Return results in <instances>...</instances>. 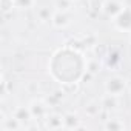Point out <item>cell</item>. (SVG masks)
Listing matches in <instances>:
<instances>
[{
    "label": "cell",
    "mask_w": 131,
    "mask_h": 131,
    "mask_svg": "<svg viewBox=\"0 0 131 131\" xmlns=\"http://www.w3.org/2000/svg\"><path fill=\"white\" fill-rule=\"evenodd\" d=\"M102 110H103V108H102L100 102H90V103L85 105V114H86L88 117H97Z\"/></svg>",
    "instance_id": "cell-13"
},
{
    "label": "cell",
    "mask_w": 131,
    "mask_h": 131,
    "mask_svg": "<svg viewBox=\"0 0 131 131\" xmlns=\"http://www.w3.org/2000/svg\"><path fill=\"white\" fill-rule=\"evenodd\" d=\"M45 128L48 129H62L63 128V116L57 113H49L45 117Z\"/></svg>",
    "instance_id": "cell-8"
},
{
    "label": "cell",
    "mask_w": 131,
    "mask_h": 131,
    "mask_svg": "<svg viewBox=\"0 0 131 131\" xmlns=\"http://www.w3.org/2000/svg\"><path fill=\"white\" fill-rule=\"evenodd\" d=\"M73 3L74 2H71V0H54V9L70 13L73 8Z\"/></svg>",
    "instance_id": "cell-16"
},
{
    "label": "cell",
    "mask_w": 131,
    "mask_h": 131,
    "mask_svg": "<svg viewBox=\"0 0 131 131\" xmlns=\"http://www.w3.org/2000/svg\"><path fill=\"white\" fill-rule=\"evenodd\" d=\"M71 2H76V0H71Z\"/></svg>",
    "instance_id": "cell-18"
},
{
    "label": "cell",
    "mask_w": 131,
    "mask_h": 131,
    "mask_svg": "<svg viewBox=\"0 0 131 131\" xmlns=\"http://www.w3.org/2000/svg\"><path fill=\"white\" fill-rule=\"evenodd\" d=\"M114 26L119 31L131 32V8H123V11L114 17Z\"/></svg>",
    "instance_id": "cell-2"
},
{
    "label": "cell",
    "mask_w": 131,
    "mask_h": 131,
    "mask_svg": "<svg viewBox=\"0 0 131 131\" xmlns=\"http://www.w3.org/2000/svg\"><path fill=\"white\" fill-rule=\"evenodd\" d=\"M128 83H129V86H131V76H129V79H128Z\"/></svg>",
    "instance_id": "cell-17"
},
{
    "label": "cell",
    "mask_w": 131,
    "mask_h": 131,
    "mask_svg": "<svg viewBox=\"0 0 131 131\" xmlns=\"http://www.w3.org/2000/svg\"><path fill=\"white\" fill-rule=\"evenodd\" d=\"M52 26L57 28V29H63V28H67L71 25V16L68 13H65V11H54V16H52V20H51Z\"/></svg>",
    "instance_id": "cell-5"
},
{
    "label": "cell",
    "mask_w": 131,
    "mask_h": 131,
    "mask_svg": "<svg viewBox=\"0 0 131 131\" xmlns=\"http://www.w3.org/2000/svg\"><path fill=\"white\" fill-rule=\"evenodd\" d=\"M85 68H86L88 73H91L93 76H96V74H99V71H100V68H102V65H100V62H99L97 59H90V60H86Z\"/></svg>",
    "instance_id": "cell-15"
},
{
    "label": "cell",
    "mask_w": 131,
    "mask_h": 131,
    "mask_svg": "<svg viewBox=\"0 0 131 131\" xmlns=\"http://www.w3.org/2000/svg\"><path fill=\"white\" fill-rule=\"evenodd\" d=\"M36 6V0H11V8L20 9V11H26Z\"/></svg>",
    "instance_id": "cell-12"
},
{
    "label": "cell",
    "mask_w": 131,
    "mask_h": 131,
    "mask_svg": "<svg viewBox=\"0 0 131 131\" xmlns=\"http://www.w3.org/2000/svg\"><path fill=\"white\" fill-rule=\"evenodd\" d=\"M29 110H31V114L34 119L45 120V117L49 114V103L42 100V99H37V100H32L29 103Z\"/></svg>",
    "instance_id": "cell-3"
},
{
    "label": "cell",
    "mask_w": 131,
    "mask_h": 131,
    "mask_svg": "<svg viewBox=\"0 0 131 131\" xmlns=\"http://www.w3.org/2000/svg\"><path fill=\"white\" fill-rule=\"evenodd\" d=\"M99 102H100L102 108L106 110V111H114V110L119 108V97L117 96H113V94H108V93Z\"/></svg>",
    "instance_id": "cell-10"
},
{
    "label": "cell",
    "mask_w": 131,
    "mask_h": 131,
    "mask_svg": "<svg viewBox=\"0 0 131 131\" xmlns=\"http://www.w3.org/2000/svg\"><path fill=\"white\" fill-rule=\"evenodd\" d=\"M103 128L110 129V131H120V129H125L126 126H125L123 120H120V119H108L103 123Z\"/></svg>",
    "instance_id": "cell-14"
},
{
    "label": "cell",
    "mask_w": 131,
    "mask_h": 131,
    "mask_svg": "<svg viewBox=\"0 0 131 131\" xmlns=\"http://www.w3.org/2000/svg\"><path fill=\"white\" fill-rule=\"evenodd\" d=\"M54 11H56V9H54ZM54 11H51L48 6H42V8H39L37 13H36L37 20L42 22V23H48V22H51V20H52V16H54Z\"/></svg>",
    "instance_id": "cell-11"
},
{
    "label": "cell",
    "mask_w": 131,
    "mask_h": 131,
    "mask_svg": "<svg viewBox=\"0 0 131 131\" xmlns=\"http://www.w3.org/2000/svg\"><path fill=\"white\" fill-rule=\"evenodd\" d=\"M128 85L129 83H128V80L125 77H122V76H113V77L106 79V82H105V93L120 97L128 90Z\"/></svg>",
    "instance_id": "cell-1"
},
{
    "label": "cell",
    "mask_w": 131,
    "mask_h": 131,
    "mask_svg": "<svg viewBox=\"0 0 131 131\" xmlns=\"http://www.w3.org/2000/svg\"><path fill=\"white\" fill-rule=\"evenodd\" d=\"M13 116H14L16 119H19V120L23 123V126H26V125L34 119L32 114H31L29 106H17V108L13 111Z\"/></svg>",
    "instance_id": "cell-9"
},
{
    "label": "cell",
    "mask_w": 131,
    "mask_h": 131,
    "mask_svg": "<svg viewBox=\"0 0 131 131\" xmlns=\"http://www.w3.org/2000/svg\"><path fill=\"white\" fill-rule=\"evenodd\" d=\"M63 128L65 129H80L85 126L82 123V119L76 113H67V114H63Z\"/></svg>",
    "instance_id": "cell-7"
},
{
    "label": "cell",
    "mask_w": 131,
    "mask_h": 131,
    "mask_svg": "<svg viewBox=\"0 0 131 131\" xmlns=\"http://www.w3.org/2000/svg\"><path fill=\"white\" fill-rule=\"evenodd\" d=\"M0 117H2V125H0V126H2V131H19V129L25 128L23 123L19 119H16L13 114L9 117H6L5 111H2V113H0Z\"/></svg>",
    "instance_id": "cell-4"
},
{
    "label": "cell",
    "mask_w": 131,
    "mask_h": 131,
    "mask_svg": "<svg viewBox=\"0 0 131 131\" xmlns=\"http://www.w3.org/2000/svg\"><path fill=\"white\" fill-rule=\"evenodd\" d=\"M123 8L125 6L119 2V0H106V2H103V5H102L103 13L108 17H111V19H114L116 16H119L123 11Z\"/></svg>",
    "instance_id": "cell-6"
}]
</instances>
